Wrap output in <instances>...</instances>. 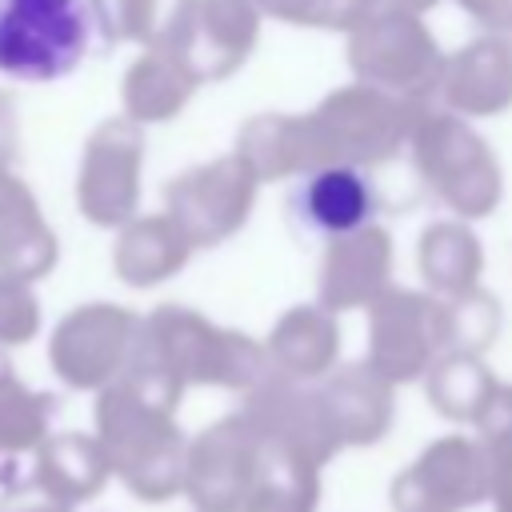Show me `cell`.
<instances>
[{"instance_id":"obj_6","label":"cell","mask_w":512,"mask_h":512,"mask_svg":"<svg viewBox=\"0 0 512 512\" xmlns=\"http://www.w3.org/2000/svg\"><path fill=\"white\" fill-rule=\"evenodd\" d=\"M96 20L88 0H0V72L52 84L80 68Z\"/></svg>"},{"instance_id":"obj_27","label":"cell","mask_w":512,"mask_h":512,"mask_svg":"<svg viewBox=\"0 0 512 512\" xmlns=\"http://www.w3.org/2000/svg\"><path fill=\"white\" fill-rule=\"evenodd\" d=\"M260 184L304 176V148H300V112H256L240 124L232 148Z\"/></svg>"},{"instance_id":"obj_24","label":"cell","mask_w":512,"mask_h":512,"mask_svg":"<svg viewBox=\"0 0 512 512\" xmlns=\"http://www.w3.org/2000/svg\"><path fill=\"white\" fill-rule=\"evenodd\" d=\"M192 92H196V80L164 52H140L120 80L124 116L140 128L180 116L184 104L192 100Z\"/></svg>"},{"instance_id":"obj_19","label":"cell","mask_w":512,"mask_h":512,"mask_svg":"<svg viewBox=\"0 0 512 512\" xmlns=\"http://www.w3.org/2000/svg\"><path fill=\"white\" fill-rule=\"evenodd\" d=\"M292 212L308 232L336 240V236L376 224L380 196L364 168L332 164V168H316L304 176V184L292 196Z\"/></svg>"},{"instance_id":"obj_30","label":"cell","mask_w":512,"mask_h":512,"mask_svg":"<svg viewBox=\"0 0 512 512\" xmlns=\"http://www.w3.org/2000/svg\"><path fill=\"white\" fill-rule=\"evenodd\" d=\"M500 320H504V308L484 284L448 300V352L484 356L500 336Z\"/></svg>"},{"instance_id":"obj_32","label":"cell","mask_w":512,"mask_h":512,"mask_svg":"<svg viewBox=\"0 0 512 512\" xmlns=\"http://www.w3.org/2000/svg\"><path fill=\"white\" fill-rule=\"evenodd\" d=\"M40 332V300L32 284L0 276V352L24 348Z\"/></svg>"},{"instance_id":"obj_25","label":"cell","mask_w":512,"mask_h":512,"mask_svg":"<svg viewBox=\"0 0 512 512\" xmlns=\"http://www.w3.org/2000/svg\"><path fill=\"white\" fill-rule=\"evenodd\" d=\"M496 388H500V380L492 376L484 356H468V352H444L432 364V372L424 376V396H428L432 412L444 416L448 424L476 428V420L492 404Z\"/></svg>"},{"instance_id":"obj_22","label":"cell","mask_w":512,"mask_h":512,"mask_svg":"<svg viewBox=\"0 0 512 512\" xmlns=\"http://www.w3.org/2000/svg\"><path fill=\"white\" fill-rule=\"evenodd\" d=\"M188 256H192V244L164 212L136 216L112 240V272L128 288H156L172 280L176 272H184Z\"/></svg>"},{"instance_id":"obj_26","label":"cell","mask_w":512,"mask_h":512,"mask_svg":"<svg viewBox=\"0 0 512 512\" xmlns=\"http://www.w3.org/2000/svg\"><path fill=\"white\" fill-rule=\"evenodd\" d=\"M52 416H56V396L24 384L8 352H0V456L32 460L36 448L52 436Z\"/></svg>"},{"instance_id":"obj_9","label":"cell","mask_w":512,"mask_h":512,"mask_svg":"<svg viewBox=\"0 0 512 512\" xmlns=\"http://www.w3.org/2000/svg\"><path fill=\"white\" fill-rule=\"evenodd\" d=\"M140 320L124 304L92 300L64 312L48 336V368L76 392H104L128 368L140 336Z\"/></svg>"},{"instance_id":"obj_36","label":"cell","mask_w":512,"mask_h":512,"mask_svg":"<svg viewBox=\"0 0 512 512\" xmlns=\"http://www.w3.org/2000/svg\"><path fill=\"white\" fill-rule=\"evenodd\" d=\"M4 512H60V508H52V504H44V500H20L16 508H4Z\"/></svg>"},{"instance_id":"obj_34","label":"cell","mask_w":512,"mask_h":512,"mask_svg":"<svg viewBox=\"0 0 512 512\" xmlns=\"http://www.w3.org/2000/svg\"><path fill=\"white\" fill-rule=\"evenodd\" d=\"M0 156L4 160L16 156V104L4 88H0Z\"/></svg>"},{"instance_id":"obj_23","label":"cell","mask_w":512,"mask_h":512,"mask_svg":"<svg viewBox=\"0 0 512 512\" xmlns=\"http://www.w3.org/2000/svg\"><path fill=\"white\" fill-rule=\"evenodd\" d=\"M416 268L424 280V292L440 300H456L472 288H480L484 272V248L468 220H432L416 240Z\"/></svg>"},{"instance_id":"obj_18","label":"cell","mask_w":512,"mask_h":512,"mask_svg":"<svg viewBox=\"0 0 512 512\" xmlns=\"http://www.w3.org/2000/svg\"><path fill=\"white\" fill-rule=\"evenodd\" d=\"M316 388H320V400H324V408L332 416L340 448H372L392 432L396 388L384 376H376L364 360L340 364Z\"/></svg>"},{"instance_id":"obj_13","label":"cell","mask_w":512,"mask_h":512,"mask_svg":"<svg viewBox=\"0 0 512 512\" xmlns=\"http://www.w3.org/2000/svg\"><path fill=\"white\" fill-rule=\"evenodd\" d=\"M240 412L252 420V428L260 432L264 444H276L316 468H324L336 452H344L316 384H296V380L268 372L244 396Z\"/></svg>"},{"instance_id":"obj_3","label":"cell","mask_w":512,"mask_h":512,"mask_svg":"<svg viewBox=\"0 0 512 512\" xmlns=\"http://www.w3.org/2000/svg\"><path fill=\"white\" fill-rule=\"evenodd\" d=\"M420 112H424L420 104H404L356 80L344 88H332L316 108L300 112L304 176L332 164L364 168V172L376 164H388L400 148H408Z\"/></svg>"},{"instance_id":"obj_15","label":"cell","mask_w":512,"mask_h":512,"mask_svg":"<svg viewBox=\"0 0 512 512\" xmlns=\"http://www.w3.org/2000/svg\"><path fill=\"white\" fill-rule=\"evenodd\" d=\"M260 20L264 16L252 0H200L176 64L196 80V88L228 80L252 56Z\"/></svg>"},{"instance_id":"obj_20","label":"cell","mask_w":512,"mask_h":512,"mask_svg":"<svg viewBox=\"0 0 512 512\" xmlns=\"http://www.w3.org/2000/svg\"><path fill=\"white\" fill-rule=\"evenodd\" d=\"M276 376L320 384L340 368V320L320 304H292L264 340Z\"/></svg>"},{"instance_id":"obj_10","label":"cell","mask_w":512,"mask_h":512,"mask_svg":"<svg viewBox=\"0 0 512 512\" xmlns=\"http://www.w3.org/2000/svg\"><path fill=\"white\" fill-rule=\"evenodd\" d=\"M144 152V128L128 116H108L88 132L76 168V208L88 224L120 232L140 216Z\"/></svg>"},{"instance_id":"obj_29","label":"cell","mask_w":512,"mask_h":512,"mask_svg":"<svg viewBox=\"0 0 512 512\" xmlns=\"http://www.w3.org/2000/svg\"><path fill=\"white\" fill-rule=\"evenodd\" d=\"M476 444L484 452L492 512H512V384H500L476 420Z\"/></svg>"},{"instance_id":"obj_21","label":"cell","mask_w":512,"mask_h":512,"mask_svg":"<svg viewBox=\"0 0 512 512\" xmlns=\"http://www.w3.org/2000/svg\"><path fill=\"white\" fill-rule=\"evenodd\" d=\"M60 240L48 228L32 188L16 176H0V276L36 284L56 268Z\"/></svg>"},{"instance_id":"obj_5","label":"cell","mask_w":512,"mask_h":512,"mask_svg":"<svg viewBox=\"0 0 512 512\" xmlns=\"http://www.w3.org/2000/svg\"><path fill=\"white\" fill-rule=\"evenodd\" d=\"M444 52L420 16L400 8H376L348 32V68L356 84L388 92L404 104L428 108L440 92Z\"/></svg>"},{"instance_id":"obj_16","label":"cell","mask_w":512,"mask_h":512,"mask_svg":"<svg viewBox=\"0 0 512 512\" xmlns=\"http://www.w3.org/2000/svg\"><path fill=\"white\" fill-rule=\"evenodd\" d=\"M436 100L460 120H488L512 108V36H476L444 60Z\"/></svg>"},{"instance_id":"obj_35","label":"cell","mask_w":512,"mask_h":512,"mask_svg":"<svg viewBox=\"0 0 512 512\" xmlns=\"http://www.w3.org/2000/svg\"><path fill=\"white\" fill-rule=\"evenodd\" d=\"M440 0H380V8H400V12H412V16H424L428 8H436Z\"/></svg>"},{"instance_id":"obj_17","label":"cell","mask_w":512,"mask_h":512,"mask_svg":"<svg viewBox=\"0 0 512 512\" xmlns=\"http://www.w3.org/2000/svg\"><path fill=\"white\" fill-rule=\"evenodd\" d=\"M108 480L112 468L96 432H52L28 464V488L36 500L60 512H76L80 504L96 500Z\"/></svg>"},{"instance_id":"obj_8","label":"cell","mask_w":512,"mask_h":512,"mask_svg":"<svg viewBox=\"0 0 512 512\" xmlns=\"http://www.w3.org/2000/svg\"><path fill=\"white\" fill-rule=\"evenodd\" d=\"M256 188L260 180L252 176V168L236 152H224L176 172L164 184V216L184 232L192 252L216 248L248 224Z\"/></svg>"},{"instance_id":"obj_31","label":"cell","mask_w":512,"mask_h":512,"mask_svg":"<svg viewBox=\"0 0 512 512\" xmlns=\"http://www.w3.org/2000/svg\"><path fill=\"white\" fill-rule=\"evenodd\" d=\"M260 16L296 24V28H324V32H352L368 20L380 0H252Z\"/></svg>"},{"instance_id":"obj_7","label":"cell","mask_w":512,"mask_h":512,"mask_svg":"<svg viewBox=\"0 0 512 512\" xmlns=\"http://www.w3.org/2000/svg\"><path fill=\"white\" fill-rule=\"evenodd\" d=\"M448 352V300L424 288H388L368 308L364 364L396 384H416Z\"/></svg>"},{"instance_id":"obj_4","label":"cell","mask_w":512,"mask_h":512,"mask_svg":"<svg viewBox=\"0 0 512 512\" xmlns=\"http://www.w3.org/2000/svg\"><path fill=\"white\" fill-rule=\"evenodd\" d=\"M420 184L456 216L484 220L504 200V172L496 148L460 116L424 108L408 140Z\"/></svg>"},{"instance_id":"obj_2","label":"cell","mask_w":512,"mask_h":512,"mask_svg":"<svg viewBox=\"0 0 512 512\" xmlns=\"http://www.w3.org/2000/svg\"><path fill=\"white\" fill-rule=\"evenodd\" d=\"M92 424L112 476L140 504H164L172 496H184L188 436L180 432L172 412L148 404L140 392L116 380L96 392Z\"/></svg>"},{"instance_id":"obj_33","label":"cell","mask_w":512,"mask_h":512,"mask_svg":"<svg viewBox=\"0 0 512 512\" xmlns=\"http://www.w3.org/2000/svg\"><path fill=\"white\" fill-rule=\"evenodd\" d=\"M460 12H468L488 36H508L512 32V0H456Z\"/></svg>"},{"instance_id":"obj_28","label":"cell","mask_w":512,"mask_h":512,"mask_svg":"<svg viewBox=\"0 0 512 512\" xmlns=\"http://www.w3.org/2000/svg\"><path fill=\"white\" fill-rule=\"evenodd\" d=\"M316 508H320V468L276 444H264L260 480L244 512H316Z\"/></svg>"},{"instance_id":"obj_1","label":"cell","mask_w":512,"mask_h":512,"mask_svg":"<svg viewBox=\"0 0 512 512\" xmlns=\"http://www.w3.org/2000/svg\"><path fill=\"white\" fill-rule=\"evenodd\" d=\"M272 372L268 352L248 332L224 328L196 308L160 304L140 320L124 384L176 416L184 388H228L248 396Z\"/></svg>"},{"instance_id":"obj_12","label":"cell","mask_w":512,"mask_h":512,"mask_svg":"<svg viewBox=\"0 0 512 512\" xmlns=\"http://www.w3.org/2000/svg\"><path fill=\"white\" fill-rule=\"evenodd\" d=\"M488 500V472L476 436L448 432L416 452L388 484L392 512H472Z\"/></svg>"},{"instance_id":"obj_11","label":"cell","mask_w":512,"mask_h":512,"mask_svg":"<svg viewBox=\"0 0 512 512\" xmlns=\"http://www.w3.org/2000/svg\"><path fill=\"white\" fill-rule=\"evenodd\" d=\"M260 464L264 440L236 408L188 440L184 500L192 504V512H244L260 480Z\"/></svg>"},{"instance_id":"obj_14","label":"cell","mask_w":512,"mask_h":512,"mask_svg":"<svg viewBox=\"0 0 512 512\" xmlns=\"http://www.w3.org/2000/svg\"><path fill=\"white\" fill-rule=\"evenodd\" d=\"M392 288V236L380 224L360 232L336 236L324 244L320 276H316V304L332 316L352 308H372Z\"/></svg>"}]
</instances>
